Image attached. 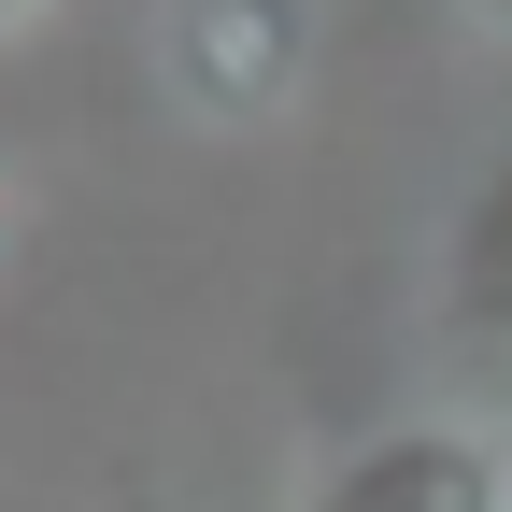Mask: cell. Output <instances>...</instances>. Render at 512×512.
<instances>
[{
  "label": "cell",
  "instance_id": "obj_1",
  "mask_svg": "<svg viewBox=\"0 0 512 512\" xmlns=\"http://www.w3.org/2000/svg\"><path fill=\"white\" fill-rule=\"evenodd\" d=\"M157 72L200 128H271L313 72V0H171Z\"/></svg>",
  "mask_w": 512,
  "mask_h": 512
},
{
  "label": "cell",
  "instance_id": "obj_2",
  "mask_svg": "<svg viewBox=\"0 0 512 512\" xmlns=\"http://www.w3.org/2000/svg\"><path fill=\"white\" fill-rule=\"evenodd\" d=\"M441 370H456V399L512 441V157L456 200V228H441Z\"/></svg>",
  "mask_w": 512,
  "mask_h": 512
},
{
  "label": "cell",
  "instance_id": "obj_3",
  "mask_svg": "<svg viewBox=\"0 0 512 512\" xmlns=\"http://www.w3.org/2000/svg\"><path fill=\"white\" fill-rule=\"evenodd\" d=\"M313 512H512V441L498 427H384L313 484Z\"/></svg>",
  "mask_w": 512,
  "mask_h": 512
},
{
  "label": "cell",
  "instance_id": "obj_5",
  "mask_svg": "<svg viewBox=\"0 0 512 512\" xmlns=\"http://www.w3.org/2000/svg\"><path fill=\"white\" fill-rule=\"evenodd\" d=\"M29 15H57V0H0V29H29Z\"/></svg>",
  "mask_w": 512,
  "mask_h": 512
},
{
  "label": "cell",
  "instance_id": "obj_4",
  "mask_svg": "<svg viewBox=\"0 0 512 512\" xmlns=\"http://www.w3.org/2000/svg\"><path fill=\"white\" fill-rule=\"evenodd\" d=\"M456 15H470V29H498V43H512V0H456Z\"/></svg>",
  "mask_w": 512,
  "mask_h": 512
}]
</instances>
